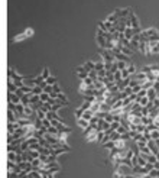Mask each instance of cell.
<instances>
[{
	"label": "cell",
	"mask_w": 159,
	"mask_h": 178,
	"mask_svg": "<svg viewBox=\"0 0 159 178\" xmlns=\"http://www.w3.org/2000/svg\"><path fill=\"white\" fill-rule=\"evenodd\" d=\"M127 20H129V25H130V28H133L136 33H140V32H142V29H140V25H139V19H137V16H136L133 12H130V15L127 16Z\"/></svg>",
	"instance_id": "cell-1"
},
{
	"label": "cell",
	"mask_w": 159,
	"mask_h": 178,
	"mask_svg": "<svg viewBox=\"0 0 159 178\" xmlns=\"http://www.w3.org/2000/svg\"><path fill=\"white\" fill-rule=\"evenodd\" d=\"M100 58L106 62V64H113L116 61V57L111 51L109 49H100Z\"/></svg>",
	"instance_id": "cell-2"
},
{
	"label": "cell",
	"mask_w": 159,
	"mask_h": 178,
	"mask_svg": "<svg viewBox=\"0 0 159 178\" xmlns=\"http://www.w3.org/2000/svg\"><path fill=\"white\" fill-rule=\"evenodd\" d=\"M32 35H33V28H28V29H25V32L16 35V36L13 38V41H15V42H20V41H25L26 38H29V36H32Z\"/></svg>",
	"instance_id": "cell-3"
},
{
	"label": "cell",
	"mask_w": 159,
	"mask_h": 178,
	"mask_svg": "<svg viewBox=\"0 0 159 178\" xmlns=\"http://www.w3.org/2000/svg\"><path fill=\"white\" fill-rule=\"evenodd\" d=\"M147 148L150 149V152H152L153 155H158V153H159V148H158V145H156V142H155L153 139H149V140H147Z\"/></svg>",
	"instance_id": "cell-4"
},
{
	"label": "cell",
	"mask_w": 159,
	"mask_h": 178,
	"mask_svg": "<svg viewBox=\"0 0 159 178\" xmlns=\"http://www.w3.org/2000/svg\"><path fill=\"white\" fill-rule=\"evenodd\" d=\"M96 41H97V45L100 46V49H107V39L104 36L96 35Z\"/></svg>",
	"instance_id": "cell-5"
},
{
	"label": "cell",
	"mask_w": 159,
	"mask_h": 178,
	"mask_svg": "<svg viewBox=\"0 0 159 178\" xmlns=\"http://www.w3.org/2000/svg\"><path fill=\"white\" fill-rule=\"evenodd\" d=\"M119 19H120V13H119V9H117V10H114V12H113L111 15H109L106 20H109V22H113V23H116V22H119Z\"/></svg>",
	"instance_id": "cell-6"
},
{
	"label": "cell",
	"mask_w": 159,
	"mask_h": 178,
	"mask_svg": "<svg viewBox=\"0 0 159 178\" xmlns=\"http://www.w3.org/2000/svg\"><path fill=\"white\" fill-rule=\"evenodd\" d=\"M130 80H132V78L129 77V78H123L121 81H119V83H116V84L119 85V88H120V91H123V90H124V88H126V87H129V84H130Z\"/></svg>",
	"instance_id": "cell-7"
},
{
	"label": "cell",
	"mask_w": 159,
	"mask_h": 178,
	"mask_svg": "<svg viewBox=\"0 0 159 178\" xmlns=\"http://www.w3.org/2000/svg\"><path fill=\"white\" fill-rule=\"evenodd\" d=\"M114 57H116L117 61H124V62H129V64H130V58H129L127 55H124L123 52H120V51H117V52L114 54Z\"/></svg>",
	"instance_id": "cell-8"
},
{
	"label": "cell",
	"mask_w": 159,
	"mask_h": 178,
	"mask_svg": "<svg viewBox=\"0 0 159 178\" xmlns=\"http://www.w3.org/2000/svg\"><path fill=\"white\" fill-rule=\"evenodd\" d=\"M123 33H124V38H126L127 41H132V38L134 36V33H136V32H134V29H133V28H127Z\"/></svg>",
	"instance_id": "cell-9"
},
{
	"label": "cell",
	"mask_w": 159,
	"mask_h": 178,
	"mask_svg": "<svg viewBox=\"0 0 159 178\" xmlns=\"http://www.w3.org/2000/svg\"><path fill=\"white\" fill-rule=\"evenodd\" d=\"M83 65H84L85 71H88V72L93 71V70H96V62H94V61H85Z\"/></svg>",
	"instance_id": "cell-10"
},
{
	"label": "cell",
	"mask_w": 159,
	"mask_h": 178,
	"mask_svg": "<svg viewBox=\"0 0 159 178\" xmlns=\"http://www.w3.org/2000/svg\"><path fill=\"white\" fill-rule=\"evenodd\" d=\"M9 102L10 103H15V104H19L20 103V97L16 93H9Z\"/></svg>",
	"instance_id": "cell-11"
},
{
	"label": "cell",
	"mask_w": 159,
	"mask_h": 178,
	"mask_svg": "<svg viewBox=\"0 0 159 178\" xmlns=\"http://www.w3.org/2000/svg\"><path fill=\"white\" fill-rule=\"evenodd\" d=\"M97 136H98V130L96 129V130H93L88 136H85V140H87V142H94V140H97Z\"/></svg>",
	"instance_id": "cell-12"
},
{
	"label": "cell",
	"mask_w": 159,
	"mask_h": 178,
	"mask_svg": "<svg viewBox=\"0 0 159 178\" xmlns=\"http://www.w3.org/2000/svg\"><path fill=\"white\" fill-rule=\"evenodd\" d=\"M77 125H78V126H80V128H81V129L84 130V129H87V128L90 126V122L81 117V119H78V120H77Z\"/></svg>",
	"instance_id": "cell-13"
},
{
	"label": "cell",
	"mask_w": 159,
	"mask_h": 178,
	"mask_svg": "<svg viewBox=\"0 0 159 178\" xmlns=\"http://www.w3.org/2000/svg\"><path fill=\"white\" fill-rule=\"evenodd\" d=\"M94 116H96V113H94L93 110H85V112H84V115H83V119H85V120H88V122H90Z\"/></svg>",
	"instance_id": "cell-14"
},
{
	"label": "cell",
	"mask_w": 159,
	"mask_h": 178,
	"mask_svg": "<svg viewBox=\"0 0 159 178\" xmlns=\"http://www.w3.org/2000/svg\"><path fill=\"white\" fill-rule=\"evenodd\" d=\"M150 51H152V55L153 54H159V41L150 42Z\"/></svg>",
	"instance_id": "cell-15"
},
{
	"label": "cell",
	"mask_w": 159,
	"mask_h": 178,
	"mask_svg": "<svg viewBox=\"0 0 159 178\" xmlns=\"http://www.w3.org/2000/svg\"><path fill=\"white\" fill-rule=\"evenodd\" d=\"M119 51H120V52H123V54H124V55H127V57H129V55H132V49H130V48H127V46H124V45H121V44L119 45Z\"/></svg>",
	"instance_id": "cell-16"
},
{
	"label": "cell",
	"mask_w": 159,
	"mask_h": 178,
	"mask_svg": "<svg viewBox=\"0 0 159 178\" xmlns=\"http://www.w3.org/2000/svg\"><path fill=\"white\" fill-rule=\"evenodd\" d=\"M44 93V88L41 87V85H35L33 88H32V94L33 96H41Z\"/></svg>",
	"instance_id": "cell-17"
},
{
	"label": "cell",
	"mask_w": 159,
	"mask_h": 178,
	"mask_svg": "<svg viewBox=\"0 0 159 178\" xmlns=\"http://www.w3.org/2000/svg\"><path fill=\"white\" fill-rule=\"evenodd\" d=\"M104 65H106V62H104L103 59H98V61L96 62V71H101V70H106V68H104Z\"/></svg>",
	"instance_id": "cell-18"
},
{
	"label": "cell",
	"mask_w": 159,
	"mask_h": 178,
	"mask_svg": "<svg viewBox=\"0 0 159 178\" xmlns=\"http://www.w3.org/2000/svg\"><path fill=\"white\" fill-rule=\"evenodd\" d=\"M45 83H46V85H55L58 81H57V78L55 77H52V75H49L46 80H45Z\"/></svg>",
	"instance_id": "cell-19"
},
{
	"label": "cell",
	"mask_w": 159,
	"mask_h": 178,
	"mask_svg": "<svg viewBox=\"0 0 159 178\" xmlns=\"http://www.w3.org/2000/svg\"><path fill=\"white\" fill-rule=\"evenodd\" d=\"M142 123H143L145 126H147V125H152V123H153V119H150L149 116H142Z\"/></svg>",
	"instance_id": "cell-20"
},
{
	"label": "cell",
	"mask_w": 159,
	"mask_h": 178,
	"mask_svg": "<svg viewBox=\"0 0 159 178\" xmlns=\"http://www.w3.org/2000/svg\"><path fill=\"white\" fill-rule=\"evenodd\" d=\"M145 156H146V161L150 162V164H156V162H158L156 155H152V153H150V155H145Z\"/></svg>",
	"instance_id": "cell-21"
},
{
	"label": "cell",
	"mask_w": 159,
	"mask_h": 178,
	"mask_svg": "<svg viewBox=\"0 0 159 178\" xmlns=\"http://www.w3.org/2000/svg\"><path fill=\"white\" fill-rule=\"evenodd\" d=\"M126 70H127V72H129L130 75L136 74V67H134V64H132V62H130V64L127 65V68H126Z\"/></svg>",
	"instance_id": "cell-22"
},
{
	"label": "cell",
	"mask_w": 159,
	"mask_h": 178,
	"mask_svg": "<svg viewBox=\"0 0 159 178\" xmlns=\"http://www.w3.org/2000/svg\"><path fill=\"white\" fill-rule=\"evenodd\" d=\"M127 65H129V62H124V61H117V67H119V70H120V71L126 70V68H127Z\"/></svg>",
	"instance_id": "cell-23"
},
{
	"label": "cell",
	"mask_w": 159,
	"mask_h": 178,
	"mask_svg": "<svg viewBox=\"0 0 159 178\" xmlns=\"http://www.w3.org/2000/svg\"><path fill=\"white\" fill-rule=\"evenodd\" d=\"M39 97H41V102H44V103H45V102H49V100H51V96H49L48 93H42V94H41Z\"/></svg>",
	"instance_id": "cell-24"
},
{
	"label": "cell",
	"mask_w": 159,
	"mask_h": 178,
	"mask_svg": "<svg viewBox=\"0 0 159 178\" xmlns=\"http://www.w3.org/2000/svg\"><path fill=\"white\" fill-rule=\"evenodd\" d=\"M88 77H90V78H93V80L96 81V80L98 78V72H97L96 70H93V71H90V72H88Z\"/></svg>",
	"instance_id": "cell-25"
},
{
	"label": "cell",
	"mask_w": 159,
	"mask_h": 178,
	"mask_svg": "<svg viewBox=\"0 0 159 178\" xmlns=\"http://www.w3.org/2000/svg\"><path fill=\"white\" fill-rule=\"evenodd\" d=\"M121 80H123V75H121V71L119 70V71L114 74V81H116V83H119V81H121Z\"/></svg>",
	"instance_id": "cell-26"
},
{
	"label": "cell",
	"mask_w": 159,
	"mask_h": 178,
	"mask_svg": "<svg viewBox=\"0 0 159 178\" xmlns=\"http://www.w3.org/2000/svg\"><path fill=\"white\" fill-rule=\"evenodd\" d=\"M83 115H84V110H83L81 107H78V109L75 110V117H77V120H78V119H81V117H83Z\"/></svg>",
	"instance_id": "cell-27"
},
{
	"label": "cell",
	"mask_w": 159,
	"mask_h": 178,
	"mask_svg": "<svg viewBox=\"0 0 159 178\" xmlns=\"http://www.w3.org/2000/svg\"><path fill=\"white\" fill-rule=\"evenodd\" d=\"M48 133H51V135H55V136H57V135L59 133V130H58L55 126H51V128H48Z\"/></svg>",
	"instance_id": "cell-28"
},
{
	"label": "cell",
	"mask_w": 159,
	"mask_h": 178,
	"mask_svg": "<svg viewBox=\"0 0 159 178\" xmlns=\"http://www.w3.org/2000/svg\"><path fill=\"white\" fill-rule=\"evenodd\" d=\"M16 166H18V164H16L15 161H9V162H8V168H9V171H13Z\"/></svg>",
	"instance_id": "cell-29"
},
{
	"label": "cell",
	"mask_w": 159,
	"mask_h": 178,
	"mask_svg": "<svg viewBox=\"0 0 159 178\" xmlns=\"http://www.w3.org/2000/svg\"><path fill=\"white\" fill-rule=\"evenodd\" d=\"M149 175L152 177V178H158L159 177V169H156V168H153L150 172H149Z\"/></svg>",
	"instance_id": "cell-30"
},
{
	"label": "cell",
	"mask_w": 159,
	"mask_h": 178,
	"mask_svg": "<svg viewBox=\"0 0 159 178\" xmlns=\"http://www.w3.org/2000/svg\"><path fill=\"white\" fill-rule=\"evenodd\" d=\"M150 136H152V139H153V140H156V139H159V130L156 129V130H153V132H150Z\"/></svg>",
	"instance_id": "cell-31"
},
{
	"label": "cell",
	"mask_w": 159,
	"mask_h": 178,
	"mask_svg": "<svg viewBox=\"0 0 159 178\" xmlns=\"http://www.w3.org/2000/svg\"><path fill=\"white\" fill-rule=\"evenodd\" d=\"M54 91V85H46L45 88H44V93H48V94H51Z\"/></svg>",
	"instance_id": "cell-32"
},
{
	"label": "cell",
	"mask_w": 159,
	"mask_h": 178,
	"mask_svg": "<svg viewBox=\"0 0 159 178\" xmlns=\"http://www.w3.org/2000/svg\"><path fill=\"white\" fill-rule=\"evenodd\" d=\"M41 75H42V77H44V80H46V78H48V77H49V70H48V68H46V67H45V68H44V71H42V74H41Z\"/></svg>",
	"instance_id": "cell-33"
},
{
	"label": "cell",
	"mask_w": 159,
	"mask_h": 178,
	"mask_svg": "<svg viewBox=\"0 0 159 178\" xmlns=\"http://www.w3.org/2000/svg\"><path fill=\"white\" fill-rule=\"evenodd\" d=\"M8 178H19V174H18V172H15V171H9Z\"/></svg>",
	"instance_id": "cell-34"
},
{
	"label": "cell",
	"mask_w": 159,
	"mask_h": 178,
	"mask_svg": "<svg viewBox=\"0 0 159 178\" xmlns=\"http://www.w3.org/2000/svg\"><path fill=\"white\" fill-rule=\"evenodd\" d=\"M54 93H57V94H59V93H62V88L58 85V83L54 85Z\"/></svg>",
	"instance_id": "cell-35"
},
{
	"label": "cell",
	"mask_w": 159,
	"mask_h": 178,
	"mask_svg": "<svg viewBox=\"0 0 159 178\" xmlns=\"http://www.w3.org/2000/svg\"><path fill=\"white\" fill-rule=\"evenodd\" d=\"M38 117H39L41 120H44V119H46V113L42 112V110H38Z\"/></svg>",
	"instance_id": "cell-36"
},
{
	"label": "cell",
	"mask_w": 159,
	"mask_h": 178,
	"mask_svg": "<svg viewBox=\"0 0 159 178\" xmlns=\"http://www.w3.org/2000/svg\"><path fill=\"white\" fill-rule=\"evenodd\" d=\"M110 128H111L113 130H117V129L120 128V122H116V120H114V122L111 123V126H110Z\"/></svg>",
	"instance_id": "cell-37"
},
{
	"label": "cell",
	"mask_w": 159,
	"mask_h": 178,
	"mask_svg": "<svg viewBox=\"0 0 159 178\" xmlns=\"http://www.w3.org/2000/svg\"><path fill=\"white\" fill-rule=\"evenodd\" d=\"M146 96H147V90H143V88L137 93V97H146Z\"/></svg>",
	"instance_id": "cell-38"
},
{
	"label": "cell",
	"mask_w": 159,
	"mask_h": 178,
	"mask_svg": "<svg viewBox=\"0 0 159 178\" xmlns=\"http://www.w3.org/2000/svg\"><path fill=\"white\" fill-rule=\"evenodd\" d=\"M16 156H18L16 152H9V161H16Z\"/></svg>",
	"instance_id": "cell-39"
},
{
	"label": "cell",
	"mask_w": 159,
	"mask_h": 178,
	"mask_svg": "<svg viewBox=\"0 0 159 178\" xmlns=\"http://www.w3.org/2000/svg\"><path fill=\"white\" fill-rule=\"evenodd\" d=\"M153 88H155V91H156V94L159 97V81H155L153 83Z\"/></svg>",
	"instance_id": "cell-40"
},
{
	"label": "cell",
	"mask_w": 159,
	"mask_h": 178,
	"mask_svg": "<svg viewBox=\"0 0 159 178\" xmlns=\"http://www.w3.org/2000/svg\"><path fill=\"white\" fill-rule=\"evenodd\" d=\"M152 70H153V68H152V65H147V67H145L142 71H143L145 74H149V72H152Z\"/></svg>",
	"instance_id": "cell-41"
},
{
	"label": "cell",
	"mask_w": 159,
	"mask_h": 178,
	"mask_svg": "<svg viewBox=\"0 0 159 178\" xmlns=\"http://www.w3.org/2000/svg\"><path fill=\"white\" fill-rule=\"evenodd\" d=\"M132 90H133V94H137V93L142 90V85H136V87H133V88H132Z\"/></svg>",
	"instance_id": "cell-42"
},
{
	"label": "cell",
	"mask_w": 159,
	"mask_h": 178,
	"mask_svg": "<svg viewBox=\"0 0 159 178\" xmlns=\"http://www.w3.org/2000/svg\"><path fill=\"white\" fill-rule=\"evenodd\" d=\"M75 72H77V74H80V72H85V68H84V65H80V67L75 70ZM87 72H88V71H87Z\"/></svg>",
	"instance_id": "cell-43"
},
{
	"label": "cell",
	"mask_w": 159,
	"mask_h": 178,
	"mask_svg": "<svg viewBox=\"0 0 159 178\" xmlns=\"http://www.w3.org/2000/svg\"><path fill=\"white\" fill-rule=\"evenodd\" d=\"M16 106H18V104H15V103H10V102H9V110L16 112Z\"/></svg>",
	"instance_id": "cell-44"
},
{
	"label": "cell",
	"mask_w": 159,
	"mask_h": 178,
	"mask_svg": "<svg viewBox=\"0 0 159 178\" xmlns=\"http://www.w3.org/2000/svg\"><path fill=\"white\" fill-rule=\"evenodd\" d=\"M140 178H152L149 174H146V175H140Z\"/></svg>",
	"instance_id": "cell-45"
},
{
	"label": "cell",
	"mask_w": 159,
	"mask_h": 178,
	"mask_svg": "<svg viewBox=\"0 0 159 178\" xmlns=\"http://www.w3.org/2000/svg\"><path fill=\"white\" fill-rule=\"evenodd\" d=\"M156 158H158V161H159V153H158V155H156Z\"/></svg>",
	"instance_id": "cell-46"
},
{
	"label": "cell",
	"mask_w": 159,
	"mask_h": 178,
	"mask_svg": "<svg viewBox=\"0 0 159 178\" xmlns=\"http://www.w3.org/2000/svg\"><path fill=\"white\" fill-rule=\"evenodd\" d=\"M158 178H159V177H158Z\"/></svg>",
	"instance_id": "cell-47"
}]
</instances>
